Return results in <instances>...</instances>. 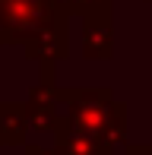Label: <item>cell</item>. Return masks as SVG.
Returning <instances> with one entry per match:
<instances>
[]
</instances>
